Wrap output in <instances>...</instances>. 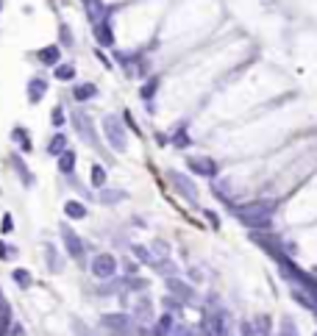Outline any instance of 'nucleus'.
I'll return each mask as SVG.
<instances>
[{
    "mask_svg": "<svg viewBox=\"0 0 317 336\" xmlns=\"http://www.w3.org/2000/svg\"><path fill=\"white\" fill-rule=\"evenodd\" d=\"M275 211V203L273 200H256V203H248V206H237L234 214L239 217V222H245L248 228L259 231V228H270V217Z\"/></svg>",
    "mask_w": 317,
    "mask_h": 336,
    "instance_id": "1",
    "label": "nucleus"
},
{
    "mask_svg": "<svg viewBox=\"0 0 317 336\" xmlns=\"http://www.w3.org/2000/svg\"><path fill=\"white\" fill-rule=\"evenodd\" d=\"M103 133H106V142L114 147L117 153H125V128H122V122L117 120L114 114H106L103 117Z\"/></svg>",
    "mask_w": 317,
    "mask_h": 336,
    "instance_id": "2",
    "label": "nucleus"
},
{
    "mask_svg": "<svg viewBox=\"0 0 317 336\" xmlns=\"http://www.w3.org/2000/svg\"><path fill=\"white\" fill-rule=\"evenodd\" d=\"M206 331L209 336H231V317L223 309H211L206 314Z\"/></svg>",
    "mask_w": 317,
    "mask_h": 336,
    "instance_id": "3",
    "label": "nucleus"
},
{
    "mask_svg": "<svg viewBox=\"0 0 317 336\" xmlns=\"http://www.w3.org/2000/svg\"><path fill=\"white\" fill-rule=\"evenodd\" d=\"M114 273H117V258L111 256V253H98L95 258H92V275L95 278H114Z\"/></svg>",
    "mask_w": 317,
    "mask_h": 336,
    "instance_id": "4",
    "label": "nucleus"
},
{
    "mask_svg": "<svg viewBox=\"0 0 317 336\" xmlns=\"http://www.w3.org/2000/svg\"><path fill=\"white\" fill-rule=\"evenodd\" d=\"M58 233H61V242H64V247H67L70 256H73L75 261H84V253L86 250H84V242H81L78 233H75L70 225H61V228H58Z\"/></svg>",
    "mask_w": 317,
    "mask_h": 336,
    "instance_id": "5",
    "label": "nucleus"
},
{
    "mask_svg": "<svg viewBox=\"0 0 317 336\" xmlns=\"http://www.w3.org/2000/svg\"><path fill=\"white\" fill-rule=\"evenodd\" d=\"M170 184H173V189L178 192L181 197H186L189 203H198V186L192 184L184 173H175L173 170V173H170Z\"/></svg>",
    "mask_w": 317,
    "mask_h": 336,
    "instance_id": "6",
    "label": "nucleus"
},
{
    "mask_svg": "<svg viewBox=\"0 0 317 336\" xmlns=\"http://www.w3.org/2000/svg\"><path fill=\"white\" fill-rule=\"evenodd\" d=\"M103 328H109V331L114 333H134V320L128 314H120V311H114V314H103Z\"/></svg>",
    "mask_w": 317,
    "mask_h": 336,
    "instance_id": "7",
    "label": "nucleus"
},
{
    "mask_svg": "<svg viewBox=\"0 0 317 336\" xmlns=\"http://www.w3.org/2000/svg\"><path fill=\"white\" fill-rule=\"evenodd\" d=\"M73 125H75L78 137L84 139L86 145H98V137H95V128H92V120L84 114V111H75V114H73Z\"/></svg>",
    "mask_w": 317,
    "mask_h": 336,
    "instance_id": "8",
    "label": "nucleus"
},
{
    "mask_svg": "<svg viewBox=\"0 0 317 336\" xmlns=\"http://www.w3.org/2000/svg\"><path fill=\"white\" fill-rule=\"evenodd\" d=\"M189 170L195 175H203V178H214L217 175V161H211L206 156H192L189 158Z\"/></svg>",
    "mask_w": 317,
    "mask_h": 336,
    "instance_id": "9",
    "label": "nucleus"
},
{
    "mask_svg": "<svg viewBox=\"0 0 317 336\" xmlns=\"http://www.w3.org/2000/svg\"><path fill=\"white\" fill-rule=\"evenodd\" d=\"M167 289H170V294H173L178 303H189L192 294H195V292H192V286L186 284V281L175 278V275H173V278H167Z\"/></svg>",
    "mask_w": 317,
    "mask_h": 336,
    "instance_id": "10",
    "label": "nucleus"
},
{
    "mask_svg": "<svg viewBox=\"0 0 317 336\" xmlns=\"http://www.w3.org/2000/svg\"><path fill=\"white\" fill-rule=\"evenodd\" d=\"M45 92H48V78L37 75V78L28 81V103H31V106H37L39 100L45 97Z\"/></svg>",
    "mask_w": 317,
    "mask_h": 336,
    "instance_id": "11",
    "label": "nucleus"
},
{
    "mask_svg": "<svg viewBox=\"0 0 317 336\" xmlns=\"http://www.w3.org/2000/svg\"><path fill=\"white\" fill-rule=\"evenodd\" d=\"M95 39L101 45H106V48H111L114 45V31H111V25H109V20H101L95 25Z\"/></svg>",
    "mask_w": 317,
    "mask_h": 336,
    "instance_id": "12",
    "label": "nucleus"
},
{
    "mask_svg": "<svg viewBox=\"0 0 317 336\" xmlns=\"http://www.w3.org/2000/svg\"><path fill=\"white\" fill-rule=\"evenodd\" d=\"M58 58H61V48H56V45H48V48L39 50V61L48 64V67H53V64L58 67Z\"/></svg>",
    "mask_w": 317,
    "mask_h": 336,
    "instance_id": "13",
    "label": "nucleus"
},
{
    "mask_svg": "<svg viewBox=\"0 0 317 336\" xmlns=\"http://www.w3.org/2000/svg\"><path fill=\"white\" fill-rule=\"evenodd\" d=\"M128 194L122 189H101V194H98V200H101L103 206H114V203H122Z\"/></svg>",
    "mask_w": 317,
    "mask_h": 336,
    "instance_id": "14",
    "label": "nucleus"
},
{
    "mask_svg": "<svg viewBox=\"0 0 317 336\" xmlns=\"http://www.w3.org/2000/svg\"><path fill=\"white\" fill-rule=\"evenodd\" d=\"M64 214H67L70 220H84V217H86V206L78 203V200H67V203H64Z\"/></svg>",
    "mask_w": 317,
    "mask_h": 336,
    "instance_id": "15",
    "label": "nucleus"
},
{
    "mask_svg": "<svg viewBox=\"0 0 317 336\" xmlns=\"http://www.w3.org/2000/svg\"><path fill=\"white\" fill-rule=\"evenodd\" d=\"M95 95H98V86L89 84V81H86V84H78V86L73 89V97L78 100V103H81V100H92Z\"/></svg>",
    "mask_w": 317,
    "mask_h": 336,
    "instance_id": "16",
    "label": "nucleus"
},
{
    "mask_svg": "<svg viewBox=\"0 0 317 336\" xmlns=\"http://www.w3.org/2000/svg\"><path fill=\"white\" fill-rule=\"evenodd\" d=\"M75 170V153L73 150H64L61 156H58V173L61 175H70Z\"/></svg>",
    "mask_w": 317,
    "mask_h": 336,
    "instance_id": "17",
    "label": "nucleus"
},
{
    "mask_svg": "<svg viewBox=\"0 0 317 336\" xmlns=\"http://www.w3.org/2000/svg\"><path fill=\"white\" fill-rule=\"evenodd\" d=\"M64 150H67V137H64V133H56L48 142V153L50 156H61Z\"/></svg>",
    "mask_w": 317,
    "mask_h": 336,
    "instance_id": "18",
    "label": "nucleus"
},
{
    "mask_svg": "<svg viewBox=\"0 0 317 336\" xmlns=\"http://www.w3.org/2000/svg\"><path fill=\"white\" fill-rule=\"evenodd\" d=\"M173 314H164V317H158V322H156V328H153V333L156 336H170L173 333Z\"/></svg>",
    "mask_w": 317,
    "mask_h": 336,
    "instance_id": "19",
    "label": "nucleus"
},
{
    "mask_svg": "<svg viewBox=\"0 0 317 336\" xmlns=\"http://www.w3.org/2000/svg\"><path fill=\"white\" fill-rule=\"evenodd\" d=\"M11 331H14V322H11V311H9V306H6V309L0 311V336H11Z\"/></svg>",
    "mask_w": 317,
    "mask_h": 336,
    "instance_id": "20",
    "label": "nucleus"
},
{
    "mask_svg": "<svg viewBox=\"0 0 317 336\" xmlns=\"http://www.w3.org/2000/svg\"><path fill=\"white\" fill-rule=\"evenodd\" d=\"M86 14H89L95 22H101V17L106 14L103 3H101V0H86Z\"/></svg>",
    "mask_w": 317,
    "mask_h": 336,
    "instance_id": "21",
    "label": "nucleus"
},
{
    "mask_svg": "<svg viewBox=\"0 0 317 336\" xmlns=\"http://www.w3.org/2000/svg\"><path fill=\"white\" fill-rule=\"evenodd\" d=\"M14 167H17V173H20V178H22V184H25V186H31V184H34V175H31V170H28V167H25V161H22V158H20V156H17V158H14Z\"/></svg>",
    "mask_w": 317,
    "mask_h": 336,
    "instance_id": "22",
    "label": "nucleus"
},
{
    "mask_svg": "<svg viewBox=\"0 0 317 336\" xmlns=\"http://www.w3.org/2000/svg\"><path fill=\"white\" fill-rule=\"evenodd\" d=\"M11 278H14V284L17 286H22V289H28L31 286V273H28V270H14V273H11Z\"/></svg>",
    "mask_w": 317,
    "mask_h": 336,
    "instance_id": "23",
    "label": "nucleus"
},
{
    "mask_svg": "<svg viewBox=\"0 0 317 336\" xmlns=\"http://www.w3.org/2000/svg\"><path fill=\"white\" fill-rule=\"evenodd\" d=\"M134 253H137V258H139V261H145V264H153V267L158 264L153 253H150L148 247H142V245H134Z\"/></svg>",
    "mask_w": 317,
    "mask_h": 336,
    "instance_id": "24",
    "label": "nucleus"
},
{
    "mask_svg": "<svg viewBox=\"0 0 317 336\" xmlns=\"http://www.w3.org/2000/svg\"><path fill=\"white\" fill-rule=\"evenodd\" d=\"M150 314H153V311H150V300H148V297H139V303H137V317H139L142 322H148Z\"/></svg>",
    "mask_w": 317,
    "mask_h": 336,
    "instance_id": "25",
    "label": "nucleus"
},
{
    "mask_svg": "<svg viewBox=\"0 0 317 336\" xmlns=\"http://www.w3.org/2000/svg\"><path fill=\"white\" fill-rule=\"evenodd\" d=\"M92 186L106 189V170L101 167V164H95V167H92Z\"/></svg>",
    "mask_w": 317,
    "mask_h": 336,
    "instance_id": "26",
    "label": "nucleus"
},
{
    "mask_svg": "<svg viewBox=\"0 0 317 336\" xmlns=\"http://www.w3.org/2000/svg\"><path fill=\"white\" fill-rule=\"evenodd\" d=\"M56 78L58 81H73L75 78V67H73V64H58V67H56Z\"/></svg>",
    "mask_w": 317,
    "mask_h": 336,
    "instance_id": "27",
    "label": "nucleus"
},
{
    "mask_svg": "<svg viewBox=\"0 0 317 336\" xmlns=\"http://www.w3.org/2000/svg\"><path fill=\"white\" fill-rule=\"evenodd\" d=\"M11 139L20 142L22 150H31V142H28V131H25V128H14V131H11Z\"/></svg>",
    "mask_w": 317,
    "mask_h": 336,
    "instance_id": "28",
    "label": "nucleus"
},
{
    "mask_svg": "<svg viewBox=\"0 0 317 336\" xmlns=\"http://www.w3.org/2000/svg\"><path fill=\"white\" fill-rule=\"evenodd\" d=\"M156 89H158V78L153 75V78L148 81V84L142 86V92H139V95H142V100H153V95H156Z\"/></svg>",
    "mask_w": 317,
    "mask_h": 336,
    "instance_id": "29",
    "label": "nucleus"
},
{
    "mask_svg": "<svg viewBox=\"0 0 317 336\" xmlns=\"http://www.w3.org/2000/svg\"><path fill=\"white\" fill-rule=\"evenodd\" d=\"M281 336H301L298 333V325L292 322V317H284V320H281Z\"/></svg>",
    "mask_w": 317,
    "mask_h": 336,
    "instance_id": "30",
    "label": "nucleus"
},
{
    "mask_svg": "<svg viewBox=\"0 0 317 336\" xmlns=\"http://www.w3.org/2000/svg\"><path fill=\"white\" fill-rule=\"evenodd\" d=\"M45 253H48V261H50V273H58L61 264H58V258H56V247L48 245V247H45Z\"/></svg>",
    "mask_w": 317,
    "mask_h": 336,
    "instance_id": "31",
    "label": "nucleus"
},
{
    "mask_svg": "<svg viewBox=\"0 0 317 336\" xmlns=\"http://www.w3.org/2000/svg\"><path fill=\"white\" fill-rule=\"evenodd\" d=\"M73 331H75V336H95V333H92L81 320H73Z\"/></svg>",
    "mask_w": 317,
    "mask_h": 336,
    "instance_id": "32",
    "label": "nucleus"
},
{
    "mask_svg": "<svg viewBox=\"0 0 317 336\" xmlns=\"http://www.w3.org/2000/svg\"><path fill=\"white\" fill-rule=\"evenodd\" d=\"M242 336H264L253 322H242Z\"/></svg>",
    "mask_w": 317,
    "mask_h": 336,
    "instance_id": "33",
    "label": "nucleus"
},
{
    "mask_svg": "<svg viewBox=\"0 0 317 336\" xmlns=\"http://www.w3.org/2000/svg\"><path fill=\"white\" fill-rule=\"evenodd\" d=\"M50 122H53L56 128L64 122V109H61V106H56V109H53V114H50Z\"/></svg>",
    "mask_w": 317,
    "mask_h": 336,
    "instance_id": "34",
    "label": "nucleus"
},
{
    "mask_svg": "<svg viewBox=\"0 0 317 336\" xmlns=\"http://www.w3.org/2000/svg\"><path fill=\"white\" fill-rule=\"evenodd\" d=\"M125 286H128V289H134V292H142V289L148 286V284H145L142 278H131V281L125 278Z\"/></svg>",
    "mask_w": 317,
    "mask_h": 336,
    "instance_id": "35",
    "label": "nucleus"
},
{
    "mask_svg": "<svg viewBox=\"0 0 317 336\" xmlns=\"http://www.w3.org/2000/svg\"><path fill=\"white\" fill-rule=\"evenodd\" d=\"M173 145H178V147H186V145H189V137H186L184 131H178V133L173 137Z\"/></svg>",
    "mask_w": 317,
    "mask_h": 336,
    "instance_id": "36",
    "label": "nucleus"
},
{
    "mask_svg": "<svg viewBox=\"0 0 317 336\" xmlns=\"http://www.w3.org/2000/svg\"><path fill=\"white\" fill-rule=\"evenodd\" d=\"M3 233H11L14 231V220H11V214H3V228H0Z\"/></svg>",
    "mask_w": 317,
    "mask_h": 336,
    "instance_id": "37",
    "label": "nucleus"
},
{
    "mask_svg": "<svg viewBox=\"0 0 317 336\" xmlns=\"http://www.w3.org/2000/svg\"><path fill=\"white\" fill-rule=\"evenodd\" d=\"M14 247H9V245H6V242H0V258H11V256H14Z\"/></svg>",
    "mask_w": 317,
    "mask_h": 336,
    "instance_id": "38",
    "label": "nucleus"
},
{
    "mask_svg": "<svg viewBox=\"0 0 317 336\" xmlns=\"http://www.w3.org/2000/svg\"><path fill=\"white\" fill-rule=\"evenodd\" d=\"M122 267H125V275H137V261H128V258H125V261H122Z\"/></svg>",
    "mask_w": 317,
    "mask_h": 336,
    "instance_id": "39",
    "label": "nucleus"
},
{
    "mask_svg": "<svg viewBox=\"0 0 317 336\" xmlns=\"http://www.w3.org/2000/svg\"><path fill=\"white\" fill-rule=\"evenodd\" d=\"M164 306H167L170 311H181V303L175 297H164Z\"/></svg>",
    "mask_w": 317,
    "mask_h": 336,
    "instance_id": "40",
    "label": "nucleus"
},
{
    "mask_svg": "<svg viewBox=\"0 0 317 336\" xmlns=\"http://www.w3.org/2000/svg\"><path fill=\"white\" fill-rule=\"evenodd\" d=\"M170 336H192V333H189V328H186V325H175Z\"/></svg>",
    "mask_w": 317,
    "mask_h": 336,
    "instance_id": "41",
    "label": "nucleus"
},
{
    "mask_svg": "<svg viewBox=\"0 0 317 336\" xmlns=\"http://www.w3.org/2000/svg\"><path fill=\"white\" fill-rule=\"evenodd\" d=\"M61 37H64V45H73V37H70L67 25H61Z\"/></svg>",
    "mask_w": 317,
    "mask_h": 336,
    "instance_id": "42",
    "label": "nucleus"
},
{
    "mask_svg": "<svg viewBox=\"0 0 317 336\" xmlns=\"http://www.w3.org/2000/svg\"><path fill=\"white\" fill-rule=\"evenodd\" d=\"M206 220L211 222V225H220V220H217V214H214V211H206Z\"/></svg>",
    "mask_w": 317,
    "mask_h": 336,
    "instance_id": "43",
    "label": "nucleus"
},
{
    "mask_svg": "<svg viewBox=\"0 0 317 336\" xmlns=\"http://www.w3.org/2000/svg\"><path fill=\"white\" fill-rule=\"evenodd\" d=\"M11 336H22V328H20V325H14V331H11Z\"/></svg>",
    "mask_w": 317,
    "mask_h": 336,
    "instance_id": "44",
    "label": "nucleus"
},
{
    "mask_svg": "<svg viewBox=\"0 0 317 336\" xmlns=\"http://www.w3.org/2000/svg\"><path fill=\"white\" fill-rule=\"evenodd\" d=\"M0 9H3V0H0Z\"/></svg>",
    "mask_w": 317,
    "mask_h": 336,
    "instance_id": "45",
    "label": "nucleus"
},
{
    "mask_svg": "<svg viewBox=\"0 0 317 336\" xmlns=\"http://www.w3.org/2000/svg\"><path fill=\"white\" fill-rule=\"evenodd\" d=\"M314 336H317V333H314Z\"/></svg>",
    "mask_w": 317,
    "mask_h": 336,
    "instance_id": "46",
    "label": "nucleus"
}]
</instances>
